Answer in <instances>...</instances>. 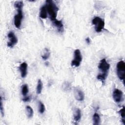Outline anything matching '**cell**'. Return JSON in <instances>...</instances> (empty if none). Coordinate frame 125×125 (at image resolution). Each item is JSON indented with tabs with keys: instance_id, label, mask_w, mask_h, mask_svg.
<instances>
[{
	"instance_id": "1",
	"label": "cell",
	"mask_w": 125,
	"mask_h": 125,
	"mask_svg": "<svg viewBox=\"0 0 125 125\" xmlns=\"http://www.w3.org/2000/svg\"><path fill=\"white\" fill-rule=\"evenodd\" d=\"M45 6L49 15L50 20L52 21L56 20L59 8L56 6L55 3H54V2L51 0H46V4Z\"/></svg>"
},
{
	"instance_id": "2",
	"label": "cell",
	"mask_w": 125,
	"mask_h": 125,
	"mask_svg": "<svg viewBox=\"0 0 125 125\" xmlns=\"http://www.w3.org/2000/svg\"><path fill=\"white\" fill-rule=\"evenodd\" d=\"M92 24L94 25L95 30L97 32H101L104 27V21L99 17H95L92 21Z\"/></svg>"
},
{
	"instance_id": "3",
	"label": "cell",
	"mask_w": 125,
	"mask_h": 125,
	"mask_svg": "<svg viewBox=\"0 0 125 125\" xmlns=\"http://www.w3.org/2000/svg\"><path fill=\"white\" fill-rule=\"evenodd\" d=\"M117 73L119 78L124 83L125 76V63L124 61H119L117 64Z\"/></svg>"
},
{
	"instance_id": "4",
	"label": "cell",
	"mask_w": 125,
	"mask_h": 125,
	"mask_svg": "<svg viewBox=\"0 0 125 125\" xmlns=\"http://www.w3.org/2000/svg\"><path fill=\"white\" fill-rule=\"evenodd\" d=\"M82 61V57L81 51L79 49H77L74 51V58L71 62V66L78 67Z\"/></svg>"
},
{
	"instance_id": "5",
	"label": "cell",
	"mask_w": 125,
	"mask_h": 125,
	"mask_svg": "<svg viewBox=\"0 0 125 125\" xmlns=\"http://www.w3.org/2000/svg\"><path fill=\"white\" fill-rule=\"evenodd\" d=\"M110 66V64L107 62L105 58H104L100 62L98 68L102 72V74L107 75Z\"/></svg>"
},
{
	"instance_id": "6",
	"label": "cell",
	"mask_w": 125,
	"mask_h": 125,
	"mask_svg": "<svg viewBox=\"0 0 125 125\" xmlns=\"http://www.w3.org/2000/svg\"><path fill=\"white\" fill-rule=\"evenodd\" d=\"M17 14L14 17V25L17 28H20L21 24V21L23 18V14L21 9L17 10Z\"/></svg>"
},
{
	"instance_id": "7",
	"label": "cell",
	"mask_w": 125,
	"mask_h": 125,
	"mask_svg": "<svg viewBox=\"0 0 125 125\" xmlns=\"http://www.w3.org/2000/svg\"><path fill=\"white\" fill-rule=\"evenodd\" d=\"M8 38L9 39V42H7V46L10 48H12L18 42V39L14 33L12 31H10L8 34Z\"/></svg>"
},
{
	"instance_id": "8",
	"label": "cell",
	"mask_w": 125,
	"mask_h": 125,
	"mask_svg": "<svg viewBox=\"0 0 125 125\" xmlns=\"http://www.w3.org/2000/svg\"><path fill=\"white\" fill-rule=\"evenodd\" d=\"M112 95H113V98L116 103H120L121 101H122L123 93L121 90L118 88L114 89Z\"/></svg>"
},
{
	"instance_id": "9",
	"label": "cell",
	"mask_w": 125,
	"mask_h": 125,
	"mask_svg": "<svg viewBox=\"0 0 125 125\" xmlns=\"http://www.w3.org/2000/svg\"><path fill=\"white\" fill-rule=\"evenodd\" d=\"M74 94L75 99L79 101H83L84 98V95L83 91L78 87H75L74 89Z\"/></svg>"
},
{
	"instance_id": "10",
	"label": "cell",
	"mask_w": 125,
	"mask_h": 125,
	"mask_svg": "<svg viewBox=\"0 0 125 125\" xmlns=\"http://www.w3.org/2000/svg\"><path fill=\"white\" fill-rule=\"evenodd\" d=\"M19 69L21 72V77H25L27 73V64L25 62H22L20 64Z\"/></svg>"
},
{
	"instance_id": "11",
	"label": "cell",
	"mask_w": 125,
	"mask_h": 125,
	"mask_svg": "<svg viewBox=\"0 0 125 125\" xmlns=\"http://www.w3.org/2000/svg\"><path fill=\"white\" fill-rule=\"evenodd\" d=\"M54 25L57 27L58 31L60 32L63 31V25L62 21L57 20V19L52 21Z\"/></svg>"
},
{
	"instance_id": "12",
	"label": "cell",
	"mask_w": 125,
	"mask_h": 125,
	"mask_svg": "<svg viewBox=\"0 0 125 125\" xmlns=\"http://www.w3.org/2000/svg\"><path fill=\"white\" fill-rule=\"evenodd\" d=\"M81 118V111L79 108H75L74 112V120L75 122L80 121Z\"/></svg>"
},
{
	"instance_id": "13",
	"label": "cell",
	"mask_w": 125,
	"mask_h": 125,
	"mask_svg": "<svg viewBox=\"0 0 125 125\" xmlns=\"http://www.w3.org/2000/svg\"><path fill=\"white\" fill-rule=\"evenodd\" d=\"M47 9L45 5L41 7L40 9V17L42 19H45L47 18Z\"/></svg>"
},
{
	"instance_id": "14",
	"label": "cell",
	"mask_w": 125,
	"mask_h": 125,
	"mask_svg": "<svg viewBox=\"0 0 125 125\" xmlns=\"http://www.w3.org/2000/svg\"><path fill=\"white\" fill-rule=\"evenodd\" d=\"M25 111H26V114L28 118H31L33 117L34 112L32 108L30 107L29 105H27L26 106L25 108Z\"/></svg>"
},
{
	"instance_id": "15",
	"label": "cell",
	"mask_w": 125,
	"mask_h": 125,
	"mask_svg": "<svg viewBox=\"0 0 125 125\" xmlns=\"http://www.w3.org/2000/svg\"><path fill=\"white\" fill-rule=\"evenodd\" d=\"M93 124L95 125H98L100 124V117L99 115L97 113L95 112L93 116Z\"/></svg>"
},
{
	"instance_id": "16",
	"label": "cell",
	"mask_w": 125,
	"mask_h": 125,
	"mask_svg": "<svg viewBox=\"0 0 125 125\" xmlns=\"http://www.w3.org/2000/svg\"><path fill=\"white\" fill-rule=\"evenodd\" d=\"M42 86H43V84H42V83L41 80H40V79L38 80L37 86V93L38 94H39L42 92Z\"/></svg>"
},
{
	"instance_id": "17",
	"label": "cell",
	"mask_w": 125,
	"mask_h": 125,
	"mask_svg": "<svg viewBox=\"0 0 125 125\" xmlns=\"http://www.w3.org/2000/svg\"><path fill=\"white\" fill-rule=\"evenodd\" d=\"M50 52L49 51L48 49L47 48H45L43 53L42 55V58L43 60H46L49 58V57L50 56Z\"/></svg>"
},
{
	"instance_id": "18",
	"label": "cell",
	"mask_w": 125,
	"mask_h": 125,
	"mask_svg": "<svg viewBox=\"0 0 125 125\" xmlns=\"http://www.w3.org/2000/svg\"><path fill=\"white\" fill-rule=\"evenodd\" d=\"M28 93V86L26 84H23L21 87V93L23 96H25Z\"/></svg>"
},
{
	"instance_id": "19",
	"label": "cell",
	"mask_w": 125,
	"mask_h": 125,
	"mask_svg": "<svg viewBox=\"0 0 125 125\" xmlns=\"http://www.w3.org/2000/svg\"><path fill=\"white\" fill-rule=\"evenodd\" d=\"M107 75L100 73L97 76V79L100 80L102 83H104L105 82V81L106 80V78L107 77Z\"/></svg>"
},
{
	"instance_id": "20",
	"label": "cell",
	"mask_w": 125,
	"mask_h": 125,
	"mask_svg": "<svg viewBox=\"0 0 125 125\" xmlns=\"http://www.w3.org/2000/svg\"><path fill=\"white\" fill-rule=\"evenodd\" d=\"M119 114H120L121 117H122V122L123 123V124H125V107L123 106L118 112Z\"/></svg>"
},
{
	"instance_id": "21",
	"label": "cell",
	"mask_w": 125,
	"mask_h": 125,
	"mask_svg": "<svg viewBox=\"0 0 125 125\" xmlns=\"http://www.w3.org/2000/svg\"><path fill=\"white\" fill-rule=\"evenodd\" d=\"M23 3L22 1H16L14 3V6L15 8L18 9H21L22 7H23Z\"/></svg>"
},
{
	"instance_id": "22",
	"label": "cell",
	"mask_w": 125,
	"mask_h": 125,
	"mask_svg": "<svg viewBox=\"0 0 125 125\" xmlns=\"http://www.w3.org/2000/svg\"><path fill=\"white\" fill-rule=\"evenodd\" d=\"M45 110V106H44V104L41 101H40L39 103V112L41 114H42L44 112Z\"/></svg>"
},
{
	"instance_id": "23",
	"label": "cell",
	"mask_w": 125,
	"mask_h": 125,
	"mask_svg": "<svg viewBox=\"0 0 125 125\" xmlns=\"http://www.w3.org/2000/svg\"><path fill=\"white\" fill-rule=\"evenodd\" d=\"M62 87L63 90H64L65 91H67L70 90V89L71 88V84L70 83L66 82L63 83Z\"/></svg>"
},
{
	"instance_id": "24",
	"label": "cell",
	"mask_w": 125,
	"mask_h": 125,
	"mask_svg": "<svg viewBox=\"0 0 125 125\" xmlns=\"http://www.w3.org/2000/svg\"><path fill=\"white\" fill-rule=\"evenodd\" d=\"M0 111L2 117L4 116V108L3 107V104H2V99L1 96H0Z\"/></svg>"
},
{
	"instance_id": "25",
	"label": "cell",
	"mask_w": 125,
	"mask_h": 125,
	"mask_svg": "<svg viewBox=\"0 0 125 125\" xmlns=\"http://www.w3.org/2000/svg\"><path fill=\"white\" fill-rule=\"evenodd\" d=\"M30 96H27V97H24L23 99H22V101L24 102H28L30 100Z\"/></svg>"
},
{
	"instance_id": "26",
	"label": "cell",
	"mask_w": 125,
	"mask_h": 125,
	"mask_svg": "<svg viewBox=\"0 0 125 125\" xmlns=\"http://www.w3.org/2000/svg\"><path fill=\"white\" fill-rule=\"evenodd\" d=\"M85 41H86V43H87V44H90V42H91V40H90V39L89 38H86L85 39Z\"/></svg>"
}]
</instances>
